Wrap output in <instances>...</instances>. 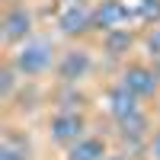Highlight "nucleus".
<instances>
[{"mask_svg":"<svg viewBox=\"0 0 160 160\" xmlns=\"http://www.w3.org/2000/svg\"><path fill=\"white\" fill-rule=\"evenodd\" d=\"M58 45L51 42L48 35H32L29 42H22L19 48H13L10 51V64L19 71L22 80H38V77H45L48 71H55V64H58Z\"/></svg>","mask_w":160,"mask_h":160,"instance_id":"nucleus-1","label":"nucleus"},{"mask_svg":"<svg viewBox=\"0 0 160 160\" xmlns=\"http://www.w3.org/2000/svg\"><path fill=\"white\" fill-rule=\"evenodd\" d=\"M35 35V10L19 0V3H7L3 16H0V42H3L7 55L13 48H19L22 42H29Z\"/></svg>","mask_w":160,"mask_h":160,"instance_id":"nucleus-2","label":"nucleus"},{"mask_svg":"<svg viewBox=\"0 0 160 160\" xmlns=\"http://www.w3.org/2000/svg\"><path fill=\"white\" fill-rule=\"evenodd\" d=\"M45 135H48L51 144L68 151L83 135H90V118H87L83 109H55L45 122Z\"/></svg>","mask_w":160,"mask_h":160,"instance_id":"nucleus-3","label":"nucleus"},{"mask_svg":"<svg viewBox=\"0 0 160 160\" xmlns=\"http://www.w3.org/2000/svg\"><path fill=\"white\" fill-rule=\"evenodd\" d=\"M118 83H125L138 99H154L160 93V64L157 61H141V58H128L118 71Z\"/></svg>","mask_w":160,"mask_h":160,"instance_id":"nucleus-4","label":"nucleus"},{"mask_svg":"<svg viewBox=\"0 0 160 160\" xmlns=\"http://www.w3.org/2000/svg\"><path fill=\"white\" fill-rule=\"evenodd\" d=\"M93 74V55L83 48V45H68L61 48L58 55V64H55V77L61 87H77Z\"/></svg>","mask_w":160,"mask_h":160,"instance_id":"nucleus-5","label":"nucleus"},{"mask_svg":"<svg viewBox=\"0 0 160 160\" xmlns=\"http://www.w3.org/2000/svg\"><path fill=\"white\" fill-rule=\"evenodd\" d=\"M58 32L64 38H83L96 32V19H93V3H64L58 13Z\"/></svg>","mask_w":160,"mask_h":160,"instance_id":"nucleus-6","label":"nucleus"},{"mask_svg":"<svg viewBox=\"0 0 160 160\" xmlns=\"http://www.w3.org/2000/svg\"><path fill=\"white\" fill-rule=\"evenodd\" d=\"M93 19H96V32H112V29H128L131 19H138L135 7L125 0H96L93 3Z\"/></svg>","mask_w":160,"mask_h":160,"instance_id":"nucleus-7","label":"nucleus"},{"mask_svg":"<svg viewBox=\"0 0 160 160\" xmlns=\"http://www.w3.org/2000/svg\"><path fill=\"white\" fill-rule=\"evenodd\" d=\"M141 109H144V99H138L125 83L115 80V83L106 90V115H109V122H122V118L135 115Z\"/></svg>","mask_w":160,"mask_h":160,"instance_id":"nucleus-8","label":"nucleus"},{"mask_svg":"<svg viewBox=\"0 0 160 160\" xmlns=\"http://www.w3.org/2000/svg\"><path fill=\"white\" fill-rule=\"evenodd\" d=\"M112 125H115L118 141L131 144V148H141V151L148 148V138H151V131H154L148 109H141V112H135V115H128V118H122V122H112Z\"/></svg>","mask_w":160,"mask_h":160,"instance_id":"nucleus-9","label":"nucleus"},{"mask_svg":"<svg viewBox=\"0 0 160 160\" xmlns=\"http://www.w3.org/2000/svg\"><path fill=\"white\" fill-rule=\"evenodd\" d=\"M112 151H109V141L102 135H83L77 144H71L68 151H64V160H106Z\"/></svg>","mask_w":160,"mask_h":160,"instance_id":"nucleus-10","label":"nucleus"},{"mask_svg":"<svg viewBox=\"0 0 160 160\" xmlns=\"http://www.w3.org/2000/svg\"><path fill=\"white\" fill-rule=\"evenodd\" d=\"M138 45V35L131 29H112V32H102V51L109 55L112 61H128L131 48Z\"/></svg>","mask_w":160,"mask_h":160,"instance_id":"nucleus-11","label":"nucleus"},{"mask_svg":"<svg viewBox=\"0 0 160 160\" xmlns=\"http://www.w3.org/2000/svg\"><path fill=\"white\" fill-rule=\"evenodd\" d=\"M19 71L10 64V58H3V68H0V99L3 102H10L13 99V93H16V87H19Z\"/></svg>","mask_w":160,"mask_h":160,"instance_id":"nucleus-12","label":"nucleus"},{"mask_svg":"<svg viewBox=\"0 0 160 160\" xmlns=\"http://www.w3.org/2000/svg\"><path fill=\"white\" fill-rule=\"evenodd\" d=\"M0 160H29V144L13 138V135H3V141H0Z\"/></svg>","mask_w":160,"mask_h":160,"instance_id":"nucleus-13","label":"nucleus"},{"mask_svg":"<svg viewBox=\"0 0 160 160\" xmlns=\"http://www.w3.org/2000/svg\"><path fill=\"white\" fill-rule=\"evenodd\" d=\"M135 13H138L141 22L160 26V0H138V3H135Z\"/></svg>","mask_w":160,"mask_h":160,"instance_id":"nucleus-14","label":"nucleus"},{"mask_svg":"<svg viewBox=\"0 0 160 160\" xmlns=\"http://www.w3.org/2000/svg\"><path fill=\"white\" fill-rule=\"evenodd\" d=\"M141 45H144L151 61H160V26H151V32L141 38Z\"/></svg>","mask_w":160,"mask_h":160,"instance_id":"nucleus-15","label":"nucleus"},{"mask_svg":"<svg viewBox=\"0 0 160 160\" xmlns=\"http://www.w3.org/2000/svg\"><path fill=\"white\" fill-rule=\"evenodd\" d=\"M144 157L148 160H160V125H154L151 138H148V148H144Z\"/></svg>","mask_w":160,"mask_h":160,"instance_id":"nucleus-16","label":"nucleus"},{"mask_svg":"<svg viewBox=\"0 0 160 160\" xmlns=\"http://www.w3.org/2000/svg\"><path fill=\"white\" fill-rule=\"evenodd\" d=\"M106 160H131V157H128V154H122V151H115V154H109Z\"/></svg>","mask_w":160,"mask_h":160,"instance_id":"nucleus-17","label":"nucleus"},{"mask_svg":"<svg viewBox=\"0 0 160 160\" xmlns=\"http://www.w3.org/2000/svg\"><path fill=\"white\" fill-rule=\"evenodd\" d=\"M61 3H90V0H61Z\"/></svg>","mask_w":160,"mask_h":160,"instance_id":"nucleus-18","label":"nucleus"},{"mask_svg":"<svg viewBox=\"0 0 160 160\" xmlns=\"http://www.w3.org/2000/svg\"><path fill=\"white\" fill-rule=\"evenodd\" d=\"M7 3H19V0H3V7H7Z\"/></svg>","mask_w":160,"mask_h":160,"instance_id":"nucleus-19","label":"nucleus"}]
</instances>
